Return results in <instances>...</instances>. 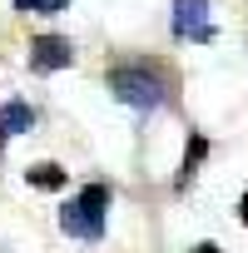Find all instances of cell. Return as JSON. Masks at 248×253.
I'll return each mask as SVG.
<instances>
[{
  "label": "cell",
  "mask_w": 248,
  "mask_h": 253,
  "mask_svg": "<svg viewBox=\"0 0 248 253\" xmlns=\"http://www.w3.org/2000/svg\"><path fill=\"white\" fill-rule=\"evenodd\" d=\"M109 89H114L119 104H129V109H159L164 104V84L149 70H114L109 75Z\"/></svg>",
  "instance_id": "6da1fadb"
},
{
  "label": "cell",
  "mask_w": 248,
  "mask_h": 253,
  "mask_svg": "<svg viewBox=\"0 0 248 253\" xmlns=\"http://www.w3.org/2000/svg\"><path fill=\"white\" fill-rule=\"evenodd\" d=\"M174 35L179 40H213V25H208V0H174Z\"/></svg>",
  "instance_id": "7a4b0ae2"
},
{
  "label": "cell",
  "mask_w": 248,
  "mask_h": 253,
  "mask_svg": "<svg viewBox=\"0 0 248 253\" xmlns=\"http://www.w3.org/2000/svg\"><path fill=\"white\" fill-rule=\"evenodd\" d=\"M75 60V45L65 40V35H40L35 45H30V70H40V75H55V70H65Z\"/></svg>",
  "instance_id": "3957f363"
},
{
  "label": "cell",
  "mask_w": 248,
  "mask_h": 253,
  "mask_svg": "<svg viewBox=\"0 0 248 253\" xmlns=\"http://www.w3.org/2000/svg\"><path fill=\"white\" fill-rule=\"evenodd\" d=\"M60 228H65L70 238H89V243H94V238H104V213H94V209H84V204L75 199V204L60 209Z\"/></svg>",
  "instance_id": "277c9868"
},
{
  "label": "cell",
  "mask_w": 248,
  "mask_h": 253,
  "mask_svg": "<svg viewBox=\"0 0 248 253\" xmlns=\"http://www.w3.org/2000/svg\"><path fill=\"white\" fill-rule=\"evenodd\" d=\"M0 129H5V134H25V129H35V109L20 104V99H10L5 109H0Z\"/></svg>",
  "instance_id": "5b68a950"
},
{
  "label": "cell",
  "mask_w": 248,
  "mask_h": 253,
  "mask_svg": "<svg viewBox=\"0 0 248 253\" xmlns=\"http://www.w3.org/2000/svg\"><path fill=\"white\" fill-rule=\"evenodd\" d=\"M30 184L45 189V194H50V189H65V169H60V164H30Z\"/></svg>",
  "instance_id": "8992f818"
},
{
  "label": "cell",
  "mask_w": 248,
  "mask_h": 253,
  "mask_svg": "<svg viewBox=\"0 0 248 253\" xmlns=\"http://www.w3.org/2000/svg\"><path fill=\"white\" fill-rule=\"evenodd\" d=\"M80 204H84V209H94V213H104V209H109V189H104V184H84Z\"/></svg>",
  "instance_id": "52a82bcc"
},
{
  "label": "cell",
  "mask_w": 248,
  "mask_h": 253,
  "mask_svg": "<svg viewBox=\"0 0 248 253\" xmlns=\"http://www.w3.org/2000/svg\"><path fill=\"white\" fill-rule=\"evenodd\" d=\"M204 154H208V139H204V134H194V139H189V154H184V179L199 169V159H204Z\"/></svg>",
  "instance_id": "ba28073f"
},
{
  "label": "cell",
  "mask_w": 248,
  "mask_h": 253,
  "mask_svg": "<svg viewBox=\"0 0 248 253\" xmlns=\"http://www.w3.org/2000/svg\"><path fill=\"white\" fill-rule=\"evenodd\" d=\"M65 5H70V0H15V10H25V15H30V10L55 15V10H65Z\"/></svg>",
  "instance_id": "9c48e42d"
},
{
  "label": "cell",
  "mask_w": 248,
  "mask_h": 253,
  "mask_svg": "<svg viewBox=\"0 0 248 253\" xmlns=\"http://www.w3.org/2000/svg\"><path fill=\"white\" fill-rule=\"evenodd\" d=\"M238 218H243V223H248V194H243V199H238Z\"/></svg>",
  "instance_id": "30bf717a"
},
{
  "label": "cell",
  "mask_w": 248,
  "mask_h": 253,
  "mask_svg": "<svg viewBox=\"0 0 248 253\" xmlns=\"http://www.w3.org/2000/svg\"><path fill=\"white\" fill-rule=\"evenodd\" d=\"M194 253H218V248H213V243H199V248H194Z\"/></svg>",
  "instance_id": "8fae6325"
},
{
  "label": "cell",
  "mask_w": 248,
  "mask_h": 253,
  "mask_svg": "<svg viewBox=\"0 0 248 253\" xmlns=\"http://www.w3.org/2000/svg\"><path fill=\"white\" fill-rule=\"evenodd\" d=\"M0 149H5V129H0Z\"/></svg>",
  "instance_id": "7c38bea8"
}]
</instances>
